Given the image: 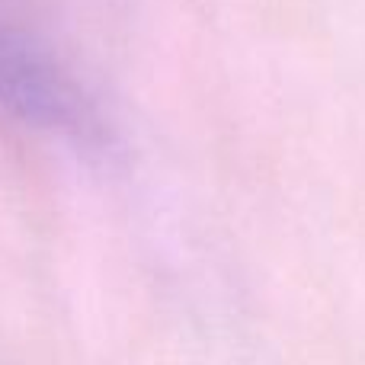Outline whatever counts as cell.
<instances>
[{
	"label": "cell",
	"instance_id": "cell-1",
	"mask_svg": "<svg viewBox=\"0 0 365 365\" xmlns=\"http://www.w3.org/2000/svg\"><path fill=\"white\" fill-rule=\"evenodd\" d=\"M0 115L71 145H100L103 119L74 71L0 19Z\"/></svg>",
	"mask_w": 365,
	"mask_h": 365
}]
</instances>
